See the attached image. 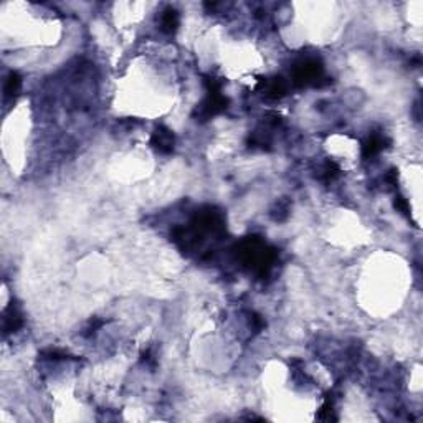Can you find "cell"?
<instances>
[{"instance_id":"obj_1","label":"cell","mask_w":423,"mask_h":423,"mask_svg":"<svg viewBox=\"0 0 423 423\" xmlns=\"http://www.w3.org/2000/svg\"><path fill=\"white\" fill-rule=\"evenodd\" d=\"M152 144L157 147L160 152H170L174 147V136L172 132L166 128H159L152 136Z\"/></svg>"},{"instance_id":"obj_3","label":"cell","mask_w":423,"mask_h":423,"mask_svg":"<svg viewBox=\"0 0 423 423\" xmlns=\"http://www.w3.org/2000/svg\"><path fill=\"white\" fill-rule=\"evenodd\" d=\"M22 85V79L17 73H12L10 78L7 79V86H5V93L7 94H15L18 91V88Z\"/></svg>"},{"instance_id":"obj_2","label":"cell","mask_w":423,"mask_h":423,"mask_svg":"<svg viewBox=\"0 0 423 423\" xmlns=\"http://www.w3.org/2000/svg\"><path fill=\"white\" fill-rule=\"evenodd\" d=\"M20 326H22V317H20V314H18L13 308H10V309L5 313V317H4V328H5V332L15 331V329L20 328Z\"/></svg>"}]
</instances>
